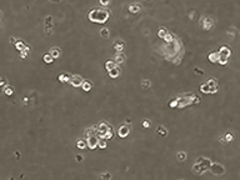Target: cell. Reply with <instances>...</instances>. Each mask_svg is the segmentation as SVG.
<instances>
[{"instance_id": "1", "label": "cell", "mask_w": 240, "mask_h": 180, "mask_svg": "<svg viewBox=\"0 0 240 180\" xmlns=\"http://www.w3.org/2000/svg\"><path fill=\"white\" fill-rule=\"evenodd\" d=\"M110 18V13L106 9H93L90 10V13L88 14V19L93 23H98V24H104L108 21V19Z\"/></svg>"}, {"instance_id": "37", "label": "cell", "mask_w": 240, "mask_h": 180, "mask_svg": "<svg viewBox=\"0 0 240 180\" xmlns=\"http://www.w3.org/2000/svg\"><path fill=\"white\" fill-rule=\"evenodd\" d=\"M200 103V98L199 96H195L194 95V99H193V104H199Z\"/></svg>"}, {"instance_id": "3", "label": "cell", "mask_w": 240, "mask_h": 180, "mask_svg": "<svg viewBox=\"0 0 240 180\" xmlns=\"http://www.w3.org/2000/svg\"><path fill=\"white\" fill-rule=\"evenodd\" d=\"M193 99L194 95L193 94H184L178 99V108H185L188 105L193 104Z\"/></svg>"}, {"instance_id": "26", "label": "cell", "mask_w": 240, "mask_h": 180, "mask_svg": "<svg viewBox=\"0 0 240 180\" xmlns=\"http://www.w3.org/2000/svg\"><path fill=\"white\" fill-rule=\"evenodd\" d=\"M141 9V6L139 5V4H131L130 6H129V10H130V13H138L139 10Z\"/></svg>"}, {"instance_id": "12", "label": "cell", "mask_w": 240, "mask_h": 180, "mask_svg": "<svg viewBox=\"0 0 240 180\" xmlns=\"http://www.w3.org/2000/svg\"><path fill=\"white\" fill-rule=\"evenodd\" d=\"M71 76L73 75H70V74H68V73H64V74H60V75L58 76V79H59L60 83H70Z\"/></svg>"}, {"instance_id": "32", "label": "cell", "mask_w": 240, "mask_h": 180, "mask_svg": "<svg viewBox=\"0 0 240 180\" xmlns=\"http://www.w3.org/2000/svg\"><path fill=\"white\" fill-rule=\"evenodd\" d=\"M93 134H95V130L91 128V129H87L85 130V138H89L90 135H93Z\"/></svg>"}, {"instance_id": "11", "label": "cell", "mask_w": 240, "mask_h": 180, "mask_svg": "<svg viewBox=\"0 0 240 180\" xmlns=\"http://www.w3.org/2000/svg\"><path fill=\"white\" fill-rule=\"evenodd\" d=\"M108 74H109V76H110V78L116 79V78H119V76L121 75V69L116 65V67L113 68L111 70H109V71H108Z\"/></svg>"}, {"instance_id": "34", "label": "cell", "mask_w": 240, "mask_h": 180, "mask_svg": "<svg viewBox=\"0 0 240 180\" xmlns=\"http://www.w3.org/2000/svg\"><path fill=\"white\" fill-rule=\"evenodd\" d=\"M99 3H100V5H103V6H108V5H110L111 0H99Z\"/></svg>"}, {"instance_id": "17", "label": "cell", "mask_w": 240, "mask_h": 180, "mask_svg": "<svg viewBox=\"0 0 240 180\" xmlns=\"http://www.w3.org/2000/svg\"><path fill=\"white\" fill-rule=\"evenodd\" d=\"M175 39H176V38H175V35H174L173 33H169V31H168V34H166V35L163 38V40L166 43V44H170V43H173Z\"/></svg>"}, {"instance_id": "23", "label": "cell", "mask_w": 240, "mask_h": 180, "mask_svg": "<svg viewBox=\"0 0 240 180\" xmlns=\"http://www.w3.org/2000/svg\"><path fill=\"white\" fill-rule=\"evenodd\" d=\"M43 60H44L46 64H51V63L54 61V58H53V55H51L50 53H48V54H45V55L43 56Z\"/></svg>"}, {"instance_id": "41", "label": "cell", "mask_w": 240, "mask_h": 180, "mask_svg": "<svg viewBox=\"0 0 240 180\" xmlns=\"http://www.w3.org/2000/svg\"><path fill=\"white\" fill-rule=\"evenodd\" d=\"M51 1H55V3H58V1H60V0H51Z\"/></svg>"}, {"instance_id": "36", "label": "cell", "mask_w": 240, "mask_h": 180, "mask_svg": "<svg viewBox=\"0 0 240 180\" xmlns=\"http://www.w3.org/2000/svg\"><path fill=\"white\" fill-rule=\"evenodd\" d=\"M225 139H226V141H231L233 140V134H230V133L225 134Z\"/></svg>"}, {"instance_id": "38", "label": "cell", "mask_w": 240, "mask_h": 180, "mask_svg": "<svg viewBox=\"0 0 240 180\" xmlns=\"http://www.w3.org/2000/svg\"><path fill=\"white\" fill-rule=\"evenodd\" d=\"M75 159H76V161H83L84 160V156L80 155V154H76V155H75Z\"/></svg>"}, {"instance_id": "35", "label": "cell", "mask_w": 240, "mask_h": 180, "mask_svg": "<svg viewBox=\"0 0 240 180\" xmlns=\"http://www.w3.org/2000/svg\"><path fill=\"white\" fill-rule=\"evenodd\" d=\"M143 126H144V128H150V126H151V123H150L148 119H145L144 121H143Z\"/></svg>"}, {"instance_id": "25", "label": "cell", "mask_w": 240, "mask_h": 180, "mask_svg": "<svg viewBox=\"0 0 240 180\" xmlns=\"http://www.w3.org/2000/svg\"><path fill=\"white\" fill-rule=\"evenodd\" d=\"M100 36H103L104 39L110 38V30H109V29H106V28L101 29V30H100Z\"/></svg>"}, {"instance_id": "31", "label": "cell", "mask_w": 240, "mask_h": 180, "mask_svg": "<svg viewBox=\"0 0 240 180\" xmlns=\"http://www.w3.org/2000/svg\"><path fill=\"white\" fill-rule=\"evenodd\" d=\"M99 178H100V179H104V180H109V179H111V174H110V173H103V174L99 175Z\"/></svg>"}, {"instance_id": "29", "label": "cell", "mask_w": 240, "mask_h": 180, "mask_svg": "<svg viewBox=\"0 0 240 180\" xmlns=\"http://www.w3.org/2000/svg\"><path fill=\"white\" fill-rule=\"evenodd\" d=\"M166 34H168V30H166V29L165 28H159V30H158V36H159V38L163 39Z\"/></svg>"}, {"instance_id": "39", "label": "cell", "mask_w": 240, "mask_h": 180, "mask_svg": "<svg viewBox=\"0 0 240 180\" xmlns=\"http://www.w3.org/2000/svg\"><path fill=\"white\" fill-rule=\"evenodd\" d=\"M194 70H195V73H196V74H200V75L203 74V70H200V69H198V68H195Z\"/></svg>"}, {"instance_id": "42", "label": "cell", "mask_w": 240, "mask_h": 180, "mask_svg": "<svg viewBox=\"0 0 240 180\" xmlns=\"http://www.w3.org/2000/svg\"><path fill=\"white\" fill-rule=\"evenodd\" d=\"M145 1H151V0H145Z\"/></svg>"}, {"instance_id": "18", "label": "cell", "mask_w": 240, "mask_h": 180, "mask_svg": "<svg viewBox=\"0 0 240 180\" xmlns=\"http://www.w3.org/2000/svg\"><path fill=\"white\" fill-rule=\"evenodd\" d=\"M208 59L210 60L211 63H219V53L215 51V53H210L208 55Z\"/></svg>"}, {"instance_id": "7", "label": "cell", "mask_w": 240, "mask_h": 180, "mask_svg": "<svg viewBox=\"0 0 240 180\" xmlns=\"http://www.w3.org/2000/svg\"><path fill=\"white\" fill-rule=\"evenodd\" d=\"M130 131H131V128H130L128 124H124V125L119 126V129H118V135H119L120 138H126V136L130 134Z\"/></svg>"}, {"instance_id": "33", "label": "cell", "mask_w": 240, "mask_h": 180, "mask_svg": "<svg viewBox=\"0 0 240 180\" xmlns=\"http://www.w3.org/2000/svg\"><path fill=\"white\" fill-rule=\"evenodd\" d=\"M169 106H170V108H178V99H173V100L169 103Z\"/></svg>"}, {"instance_id": "8", "label": "cell", "mask_w": 240, "mask_h": 180, "mask_svg": "<svg viewBox=\"0 0 240 180\" xmlns=\"http://www.w3.org/2000/svg\"><path fill=\"white\" fill-rule=\"evenodd\" d=\"M113 48H114V50H115L116 53H121V51H124V50H125L124 40H121V39H118V40H115V41H114V44H113Z\"/></svg>"}, {"instance_id": "6", "label": "cell", "mask_w": 240, "mask_h": 180, "mask_svg": "<svg viewBox=\"0 0 240 180\" xmlns=\"http://www.w3.org/2000/svg\"><path fill=\"white\" fill-rule=\"evenodd\" d=\"M210 171L214 175H223V174L225 173V169H224V166H223L221 164H219V163H213L211 166H210Z\"/></svg>"}, {"instance_id": "16", "label": "cell", "mask_w": 240, "mask_h": 180, "mask_svg": "<svg viewBox=\"0 0 240 180\" xmlns=\"http://www.w3.org/2000/svg\"><path fill=\"white\" fill-rule=\"evenodd\" d=\"M76 146H78V149H80V150L87 149V148H88L87 139H79V140L76 141Z\"/></svg>"}, {"instance_id": "9", "label": "cell", "mask_w": 240, "mask_h": 180, "mask_svg": "<svg viewBox=\"0 0 240 180\" xmlns=\"http://www.w3.org/2000/svg\"><path fill=\"white\" fill-rule=\"evenodd\" d=\"M83 81H84V79L80 75H73L71 76V80H70V84L74 86V88H80L81 84H83Z\"/></svg>"}, {"instance_id": "19", "label": "cell", "mask_w": 240, "mask_h": 180, "mask_svg": "<svg viewBox=\"0 0 240 180\" xmlns=\"http://www.w3.org/2000/svg\"><path fill=\"white\" fill-rule=\"evenodd\" d=\"M116 65H118V64H116V61L114 60V59H113V60L109 59V60H106V63H105V69L109 71V70H111L113 68H115Z\"/></svg>"}, {"instance_id": "30", "label": "cell", "mask_w": 240, "mask_h": 180, "mask_svg": "<svg viewBox=\"0 0 240 180\" xmlns=\"http://www.w3.org/2000/svg\"><path fill=\"white\" fill-rule=\"evenodd\" d=\"M4 93H5V94L8 95V96H9V95H11L13 93H14V89H13V86L6 85L5 88H4Z\"/></svg>"}, {"instance_id": "22", "label": "cell", "mask_w": 240, "mask_h": 180, "mask_svg": "<svg viewBox=\"0 0 240 180\" xmlns=\"http://www.w3.org/2000/svg\"><path fill=\"white\" fill-rule=\"evenodd\" d=\"M14 45H15V48H16L18 50H20V51H21V50H24V49H25V46H26V45L24 44V41H23V40H16Z\"/></svg>"}, {"instance_id": "5", "label": "cell", "mask_w": 240, "mask_h": 180, "mask_svg": "<svg viewBox=\"0 0 240 180\" xmlns=\"http://www.w3.org/2000/svg\"><path fill=\"white\" fill-rule=\"evenodd\" d=\"M208 169H209V168H208L206 165H204L203 163H200V161H196V163L194 164V166H193V171H194V174H196V175H201V174H204Z\"/></svg>"}, {"instance_id": "40", "label": "cell", "mask_w": 240, "mask_h": 180, "mask_svg": "<svg viewBox=\"0 0 240 180\" xmlns=\"http://www.w3.org/2000/svg\"><path fill=\"white\" fill-rule=\"evenodd\" d=\"M125 123H126V124H129V123H131V120H130L129 118H126V119H125Z\"/></svg>"}, {"instance_id": "24", "label": "cell", "mask_w": 240, "mask_h": 180, "mask_svg": "<svg viewBox=\"0 0 240 180\" xmlns=\"http://www.w3.org/2000/svg\"><path fill=\"white\" fill-rule=\"evenodd\" d=\"M186 156H188V154L185 151H179L176 154V159L179 161H185L186 160Z\"/></svg>"}, {"instance_id": "20", "label": "cell", "mask_w": 240, "mask_h": 180, "mask_svg": "<svg viewBox=\"0 0 240 180\" xmlns=\"http://www.w3.org/2000/svg\"><path fill=\"white\" fill-rule=\"evenodd\" d=\"M50 54L53 55V58L54 59H58V58H60V55H61V50L59 49V48H53L51 50H50Z\"/></svg>"}, {"instance_id": "13", "label": "cell", "mask_w": 240, "mask_h": 180, "mask_svg": "<svg viewBox=\"0 0 240 180\" xmlns=\"http://www.w3.org/2000/svg\"><path fill=\"white\" fill-rule=\"evenodd\" d=\"M200 91H201V93H204V94H210V93L213 94V90H211V88H210V85H209V83H208V81L200 85Z\"/></svg>"}, {"instance_id": "10", "label": "cell", "mask_w": 240, "mask_h": 180, "mask_svg": "<svg viewBox=\"0 0 240 180\" xmlns=\"http://www.w3.org/2000/svg\"><path fill=\"white\" fill-rule=\"evenodd\" d=\"M213 24H214V20L211 19V18H209V16H204L201 20V26L203 29H205V30H210L211 26H213Z\"/></svg>"}, {"instance_id": "15", "label": "cell", "mask_w": 240, "mask_h": 180, "mask_svg": "<svg viewBox=\"0 0 240 180\" xmlns=\"http://www.w3.org/2000/svg\"><path fill=\"white\" fill-rule=\"evenodd\" d=\"M91 88H93V83H91L90 80H84V81H83V84H81V89H83L84 91H90Z\"/></svg>"}, {"instance_id": "27", "label": "cell", "mask_w": 240, "mask_h": 180, "mask_svg": "<svg viewBox=\"0 0 240 180\" xmlns=\"http://www.w3.org/2000/svg\"><path fill=\"white\" fill-rule=\"evenodd\" d=\"M106 146H108V140H106V139H99L98 148H100V149H105Z\"/></svg>"}, {"instance_id": "28", "label": "cell", "mask_w": 240, "mask_h": 180, "mask_svg": "<svg viewBox=\"0 0 240 180\" xmlns=\"http://www.w3.org/2000/svg\"><path fill=\"white\" fill-rule=\"evenodd\" d=\"M150 86H151V83H150V80H148V79H144V80L141 81V88H143L144 90L149 89Z\"/></svg>"}, {"instance_id": "21", "label": "cell", "mask_w": 240, "mask_h": 180, "mask_svg": "<svg viewBox=\"0 0 240 180\" xmlns=\"http://www.w3.org/2000/svg\"><path fill=\"white\" fill-rule=\"evenodd\" d=\"M156 133L159 134V135H161V136H166V135H168V130H166V128H165V126L160 125V126H158Z\"/></svg>"}, {"instance_id": "2", "label": "cell", "mask_w": 240, "mask_h": 180, "mask_svg": "<svg viewBox=\"0 0 240 180\" xmlns=\"http://www.w3.org/2000/svg\"><path fill=\"white\" fill-rule=\"evenodd\" d=\"M218 53H219V63H220L221 65H225L231 55V50L228 46L224 45V46H221L220 49H219Z\"/></svg>"}, {"instance_id": "4", "label": "cell", "mask_w": 240, "mask_h": 180, "mask_svg": "<svg viewBox=\"0 0 240 180\" xmlns=\"http://www.w3.org/2000/svg\"><path fill=\"white\" fill-rule=\"evenodd\" d=\"M87 143H88V148L90 150H94L98 148V143H99V136L96 134H93L90 135L89 138H87Z\"/></svg>"}, {"instance_id": "14", "label": "cell", "mask_w": 240, "mask_h": 180, "mask_svg": "<svg viewBox=\"0 0 240 180\" xmlns=\"http://www.w3.org/2000/svg\"><path fill=\"white\" fill-rule=\"evenodd\" d=\"M125 59H126V56L123 54V51H121V53H116L115 56H114V60L116 61V64H121V63H124Z\"/></svg>"}]
</instances>
